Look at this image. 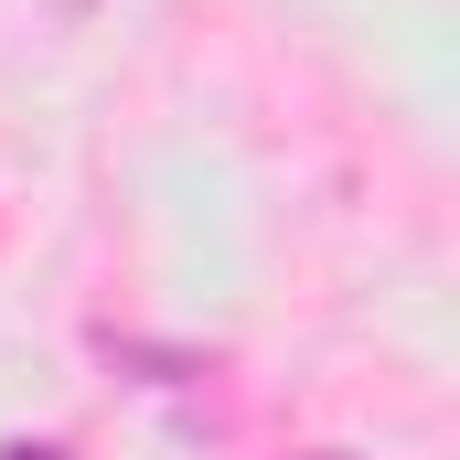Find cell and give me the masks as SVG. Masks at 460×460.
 <instances>
[{
    "mask_svg": "<svg viewBox=\"0 0 460 460\" xmlns=\"http://www.w3.org/2000/svg\"><path fill=\"white\" fill-rule=\"evenodd\" d=\"M0 460H65V450H0Z\"/></svg>",
    "mask_w": 460,
    "mask_h": 460,
    "instance_id": "cell-1",
    "label": "cell"
},
{
    "mask_svg": "<svg viewBox=\"0 0 460 460\" xmlns=\"http://www.w3.org/2000/svg\"><path fill=\"white\" fill-rule=\"evenodd\" d=\"M54 11H97V0H54Z\"/></svg>",
    "mask_w": 460,
    "mask_h": 460,
    "instance_id": "cell-2",
    "label": "cell"
}]
</instances>
